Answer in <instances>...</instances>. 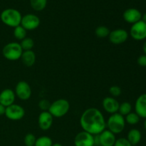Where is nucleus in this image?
<instances>
[{
    "instance_id": "1",
    "label": "nucleus",
    "mask_w": 146,
    "mask_h": 146,
    "mask_svg": "<svg viewBox=\"0 0 146 146\" xmlns=\"http://www.w3.org/2000/svg\"><path fill=\"white\" fill-rule=\"evenodd\" d=\"M83 131L96 135L106 128V121L102 113L96 108H89L84 111L80 118Z\"/></svg>"
},
{
    "instance_id": "2",
    "label": "nucleus",
    "mask_w": 146,
    "mask_h": 146,
    "mask_svg": "<svg viewBox=\"0 0 146 146\" xmlns=\"http://www.w3.org/2000/svg\"><path fill=\"white\" fill-rule=\"evenodd\" d=\"M0 18L5 25L15 28L21 24L22 16L17 9L9 8L2 11L0 15Z\"/></svg>"
},
{
    "instance_id": "3",
    "label": "nucleus",
    "mask_w": 146,
    "mask_h": 146,
    "mask_svg": "<svg viewBox=\"0 0 146 146\" xmlns=\"http://www.w3.org/2000/svg\"><path fill=\"white\" fill-rule=\"evenodd\" d=\"M124 116L118 113L111 114L106 121V128L113 134H119L123 131L125 127Z\"/></svg>"
},
{
    "instance_id": "4",
    "label": "nucleus",
    "mask_w": 146,
    "mask_h": 146,
    "mask_svg": "<svg viewBox=\"0 0 146 146\" xmlns=\"http://www.w3.org/2000/svg\"><path fill=\"white\" fill-rule=\"evenodd\" d=\"M69 109V102L64 98H60L51 103L48 112L52 115L53 117L61 118L68 113Z\"/></svg>"
},
{
    "instance_id": "5",
    "label": "nucleus",
    "mask_w": 146,
    "mask_h": 146,
    "mask_svg": "<svg viewBox=\"0 0 146 146\" xmlns=\"http://www.w3.org/2000/svg\"><path fill=\"white\" fill-rule=\"evenodd\" d=\"M23 50L18 42H10L6 44L2 49V54L9 61H17L21 58Z\"/></svg>"
},
{
    "instance_id": "6",
    "label": "nucleus",
    "mask_w": 146,
    "mask_h": 146,
    "mask_svg": "<svg viewBox=\"0 0 146 146\" xmlns=\"http://www.w3.org/2000/svg\"><path fill=\"white\" fill-rule=\"evenodd\" d=\"M95 145L100 146H113L116 138L115 134L108 130H104L98 135H94Z\"/></svg>"
},
{
    "instance_id": "7",
    "label": "nucleus",
    "mask_w": 146,
    "mask_h": 146,
    "mask_svg": "<svg viewBox=\"0 0 146 146\" xmlns=\"http://www.w3.org/2000/svg\"><path fill=\"white\" fill-rule=\"evenodd\" d=\"M130 35L135 41H143L146 38V24L141 20L132 24Z\"/></svg>"
},
{
    "instance_id": "8",
    "label": "nucleus",
    "mask_w": 146,
    "mask_h": 146,
    "mask_svg": "<svg viewBox=\"0 0 146 146\" xmlns=\"http://www.w3.org/2000/svg\"><path fill=\"white\" fill-rule=\"evenodd\" d=\"M4 115L11 121H20L25 115V110L21 106L14 104L9 106L6 107Z\"/></svg>"
},
{
    "instance_id": "9",
    "label": "nucleus",
    "mask_w": 146,
    "mask_h": 146,
    "mask_svg": "<svg viewBox=\"0 0 146 146\" xmlns=\"http://www.w3.org/2000/svg\"><path fill=\"white\" fill-rule=\"evenodd\" d=\"M16 96L22 101H27L31 96L32 91L29 84L24 81H20L17 83L15 87Z\"/></svg>"
},
{
    "instance_id": "10",
    "label": "nucleus",
    "mask_w": 146,
    "mask_h": 146,
    "mask_svg": "<svg viewBox=\"0 0 146 146\" xmlns=\"http://www.w3.org/2000/svg\"><path fill=\"white\" fill-rule=\"evenodd\" d=\"M20 25L24 27L27 31H32L39 27L40 19L35 14H26L21 18Z\"/></svg>"
},
{
    "instance_id": "11",
    "label": "nucleus",
    "mask_w": 146,
    "mask_h": 146,
    "mask_svg": "<svg viewBox=\"0 0 146 146\" xmlns=\"http://www.w3.org/2000/svg\"><path fill=\"white\" fill-rule=\"evenodd\" d=\"M74 145L75 146H94V135L84 131L79 132L74 138Z\"/></svg>"
},
{
    "instance_id": "12",
    "label": "nucleus",
    "mask_w": 146,
    "mask_h": 146,
    "mask_svg": "<svg viewBox=\"0 0 146 146\" xmlns=\"http://www.w3.org/2000/svg\"><path fill=\"white\" fill-rule=\"evenodd\" d=\"M128 36L129 34L126 30L123 29H117L113 30L112 31H110L108 38L111 43L115 45H119L127 41Z\"/></svg>"
},
{
    "instance_id": "13",
    "label": "nucleus",
    "mask_w": 146,
    "mask_h": 146,
    "mask_svg": "<svg viewBox=\"0 0 146 146\" xmlns=\"http://www.w3.org/2000/svg\"><path fill=\"white\" fill-rule=\"evenodd\" d=\"M54 117L48 111H42L38 118V124L40 129L42 131H48L53 124Z\"/></svg>"
},
{
    "instance_id": "14",
    "label": "nucleus",
    "mask_w": 146,
    "mask_h": 146,
    "mask_svg": "<svg viewBox=\"0 0 146 146\" xmlns=\"http://www.w3.org/2000/svg\"><path fill=\"white\" fill-rule=\"evenodd\" d=\"M102 106L106 112L114 114L118 112L120 104L113 97H106L102 102Z\"/></svg>"
},
{
    "instance_id": "15",
    "label": "nucleus",
    "mask_w": 146,
    "mask_h": 146,
    "mask_svg": "<svg viewBox=\"0 0 146 146\" xmlns=\"http://www.w3.org/2000/svg\"><path fill=\"white\" fill-rule=\"evenodd\" d=\"M124 20L127 23L133 24L138 21H141L142 14L138 9L135 8H130L125 10L123 14Z\"/></svg>"
},
{
    "instance_id": "16",
    "label": "nucleus",
    "mask_w": 146,
    "mask_h": 146,
    "mask_svg": "<svg viewBox=\"0 0 146 146\" xmlns=\"http://www.w3.org/2000/svg\"><path fill=\"white\" fill-rule=\"evenodd\" d=\"M15 99V92L10 88H6L0 93V104L4 106L8 107L14 104Z\"/></svg>"
},
{
    "instance_id": "17",
    "label": "nucleus",
    "mask_w": 146,
    "mask_h": 146,
    "mask_svg": "<svg viewBox=\"0 0 146 146\" xmlns=\"http://www.w3.org/2000/svg\"><path fill=\"white\" fill-rule=\"evenodd\" d=\"M135 111L140 118H146V94H141L135 103Z\"/></svg>"
},
{
    "instance_id": "18",
    "label": "nucleus",
    "mask_w": 146,
    "mask_h": 146,
    "mask_svg": "<svg viewBox=\"0 0 146 146\" xmlns=\"http://www.w3.org/2000/svg\"><path fill=\"white\" fill-rule=\"evenodd\" d=\"M21 61L27 67H31L36 62V54L32 50L24 51L21 56Z\"/></svg>"
},
{
    "instance_id": "19",
    "label": "nucleus",
    "mask_w": 146,
    "mask_h": 146,
    "mask_svg": "<svg viewBox=\"0 0 146 146\" xmlns=\"http://www.w3.org/2000/svg\"><path fill=\"white\" fill-rule=\"evenodd\" d=\"M142 138V135H141V131L136 128H133L130 130L127 135V139L131 143L133 146L138 145L141 141Z\"/></svg>"
},
{
    "instance_id": "20",
    "label": "nucleus",
    "mask_w": 146,
    "mask_h": 146,
    "mask_svg": "<svg viewBox=\"0 0 146 146\" xmlns=\"http://www.w3.org/2000/svg\"><path fill=\"white\" fill-rule=\"evenodd\" d=\"M31 8L37 11H41L46 8L47 0H30Z\"/></svg>"
},
{
    "instance_id": "21",
    "label": "nucleus",
    "mask_w": 146,
    "mask_h": 146,
    "mask_svg": "<svg viewBox=\"0 0 146 146\" xmlns=\"http://www.w3.org/2000/svg\"><path fill=\"white\" fill-rule=\"evenodd\" d=\"M132 111V106L128 101H124L121 103L118 108V113L122 115L123 116H125Z\"/></svg>"
},
{
    "instance_id": "22",
    "label": "nucleus",
    "mask_w": 146,
    "mask_h": 146,
    "mask_svg": "<svg viewBox=\"0 0 146 146\" xmlns=\"http://www.w3.org/2000/svg\"><path fill=\"white\" fill-rule=\"evenodd\" d=\"M140 119H141V118L135 112H131L128 115H125V123L131 125L138 124L139 123Z\"/></svg>"
},
{
    "instance_id": "23",
    "label": "nucleus",
    "mask_w": 146,
    "mask_h": 146,
    "mask_svg": "<svg viewBox=\"0 0 146 146\" xmlns=\"http://www.w3.org/2000/svg\"><path fill=\"white\" fill-rule=\"evenodd\" d=\"M27 30L21 25L17 26L14 29V36L17 40L21 41L27 37Z\"/></svg>"
},
{
    "instance_id": "24",
    "label": "nucleus",
    "mask_w": 146,
    "mask_h": 146,
    "mask_svg": "<svg viewBox=\"0 0 146 146\" xmlns=\"http://www.w3.org/2000/svg\"><path fill=\"white\" fill-rule=\"evenodd\" d=\"M21 48H22L23 51H29L33 48L34 46V40L30 37H26L23 40H21V43H20Z\"/></svg>"
},
{
    "instance_id": "25",
    "label": "nucleus",
    "mask_w": 146,
    "mask_h": 146,
    "mask_svg": "<svg viewBox=\"0 0 146 146\" xmlns=\"http://www.w3.org/2000/svg\"><path fill=\"white\" fill-rule=\"evenodd\" d=\"M53 144L54 143L51 138L43 135L36 138L34 146H52Z\"/></svg>"
},
{
    "instance_id": "26",
    "label": "nucleus",
    "mask_w": 146,
    "mask_h": 146,
    "mask_svg": "<svg viewBox=\"0 0 146 146\" xmlns=\"http://www.w3.org/2000/svg\"><path fill=\"white\" fill-rule=\"evenodd\" d=\"M109 34L110 30L108 29V27H105V26H99L95 30L96 36L98 37V38H106V37L108 36Z\"/></svg>"
},
{
    "instance_id": "27",
    "label": "nucleus",
    "mask_w": 146,
    "mask_h": 146,
    "mask_svg": "<svg viewBox=\"0 0 146 146\" xmlns=\"http://www.w3.org/2000/svg\"><path fill=\"white\" fill-rule=\"evenodd\" d=\"M36 141V138L35 135L32 133H27L24 139V144L26 146H34Z\"/></svg>"
},
{
    "instance_id": "28",
    "label": "nucleus",
    "mask_w": 146,
    "mask_h": 146,
    "mask_svg": "<svg viewBox=\"0 0 146 146\" xmlns=\"http://www.w3.org/2000/svg\"><path fill=\"white\" fill-rule=\"evenodd\" d=\"M109 93L113 97H118L121 96L122 91L121 88L118 86H112L109 88Z\"/></svg>"
},
{
    "instance_id": "29",
    "label": "nucleus",
    "mask_w": 146,
    "mask_h": 146,
    "mask_svg": "<svg viewBox=\"0 0 146 146\" xmlns=\"http://www.w3.org/2000/svg\"><path fill=\"white\" fill-rule=\"evenodd\" d=\"M51 103L46 99H42L38 102V107L42 111H48Z\"/></svg>"
},
{
    "instance_id": "30",
    "label": "nucleus",
    "mask_w": 146,
    "mask_h": 146,
    "mask_svg": "<svg viewBox=\"0 0 146 146\" xmlns=\"http://www.w3.org/2000/svg\"><path fill=\"white\" fill-rule=\"evenodd\" d=\"M113 146H133L127 138H120L116 139Z\"/></svg>"
},
{
    "instance_id": "31",
    "label": "nucleus",
    "mask_w": 146,
    "mask_h": 146,
    "mask_svg": "<svg viewBox=\"0 0 146 146\" xmlns=\"http://www.w3.org/2000/svg\"><path fill=\"white\" fill-rule=\"evenodd\" d=\"M137 62L140 66L146 67V55L143 54V55L140 56L137 60Z\"/></svg>"
},
{
    "instance_id": "32",
    "label": "nucleus",
    "mask_w": 146,
    "mask_h": 146,
    "mask_svg": "<svg viewBox=\"0 0 146 146\" xmlns=\"http://www.w3.org/2000/svg\"><path fill=\"white\" fill-rule=\"evenodd\" d=\"M5 111H6V107L4 106L3 105H1L0 104V115H3L5 114Z\"/></svg>"
},
{
    "instance_id": "33",
    "label": "nucleus",
    "mask_w": 146,
    "mask_h": 146,
    "mask_svg": "<svg viewBox=\"0 0 146 146\" xmlns=\"http://www.w3.org/2000/svg\"><path fill=\"white\" fill-rule=\"evenodd\" d=\"M141 20L146 24V13H145L144 14H143L142 17H141Z\"/></svg>"
},
{
    "instance_id": "34",
    "label": "nucleus",
    "mask_w": 146,
    "mask_h": 146,
    "mask_svg": "<svg viewBox=\"0 0 146 146\" xmlns=\"http://www.w3.org/2000/svg\"><path fill=\"white\" fill-rule=\"evenodd\" d=\"M143 50L144 54L146 55V41L143 44Z\"/></svg>"
},
{
    "instance_id": "35",
    "label": "nucleus",
    "mask_w": 146,
    "mask_h": 146,
    "mask_svg": "<svg viewBox=\"0 0 146 146\" xmlns=\"http://www.w3.org/2000/svg\"><path fill=\"white\" fill-rule=\"evenodd\" d=\"M52 146H63V145L60 143H54L53 144Z\"/></svg>"
},
{
    "instance_id": "36",
    "label": "nucleus",
    "mask_w": 146,
    "mask_h": 146,
    "mask_svg": "<svg viewBox=\"0 0 146 146\" xmlns=\"http://www.w3.org/2000/svg\"><path fill=\"white\" fill-rule=\"evenodd\" d=\"M144 128L146 131V118L145 119V121H144Z\"/></svg>"
}]
</instances>
